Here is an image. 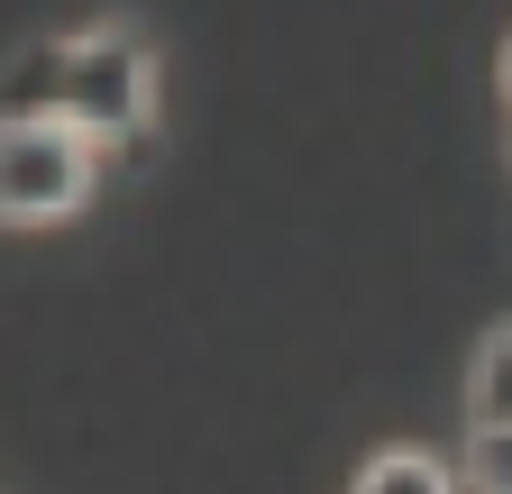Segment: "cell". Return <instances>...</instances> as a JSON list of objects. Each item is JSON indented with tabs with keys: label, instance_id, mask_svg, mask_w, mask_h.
I'll use <instances>...</instances> for the list:
<instances>
[{
	"label": "cell",
	"instance_id": "6da1fadb",
	"mask_svg": "<svg viewBox=\"0 0 512 494\" xmlns=\"http://www.w3.org/2000/svg\"><path fill=\"white\" fill-rule=\"evenodd\" d=\"M0 110H55L83 138H128L156 110V55L128 28H83V37H46L10 65Z\"/></svg>",
	"mask_w": 512,
	"mask_h": 494
},
{
	"label": "cell",
	"instance_id": "7a4b0ae2",
	"mask_svg": "<svg viewBox=\"0 0 512 494\" xmlns=\"http://www.w3.org/2000/svg\"><path fill=\"white\" fill-rule=\"evenodd\" d=\"M92 147L74 119H55V110H0V220H64V211H83L92 202Z\"/></svg>",
	"mask_w": 512,
	"mask_h": 494
},
{
	"label": "cell",
	"instance_id": "3957f363",
	"mask_svg": "<svg viewBox=\"0 0 512 494\" xmlns=\"http://www.w3.org/2000/svg\"><path fill=\"white\" fill-rule=\"evenodd\" d=\"M467 421L476 430H512V321L485 330V348L467 366Z\"/></svg>",
	"mask_w": 512,
	"mask_h": 494
},
{
	"label": "cell",
	"instance_id": "277c9868",
	"mask_svg": "<svg viewBox=\"0 0 512 494\" xmlns=\"http://www.w3.org/2000/svg\"><path fill=\"white\" fill-rule=\"evenodd\" d=\"M348 494H458V476H448L430 449H375Z\"/></svg>",
	"mask_w": 512,
	"mask_h": 494
},
{
	"label": "cell",
	"instance_id": "5b68a950",
	"mask_svg": "<svg viewBox=\"0 0 512 494\" xmlns=\"http://www.w3.org/2000/svg\"><path fill=\"white\" fill-rule=\"evenodd\" d=\"M467 485L476 494H512V430H476L467 440Z\"/></svg>",
	"mask_w": 512,
	"mask_h": 494
},
{
	"label": "cell",
	"instance_id": "8992f818",
	"mask_svg": "<svg viewBox=\"0 0 512 494\" xmlns=\"http://www.w3.org/2000/svg\"><path fill=\"white\" fill-rule=\"evenodd\" d=\"M503 101H512V46H503Z\"/></svg>",
	"mask_w": 512,
	"mask_h": 494
}]
</instances>
